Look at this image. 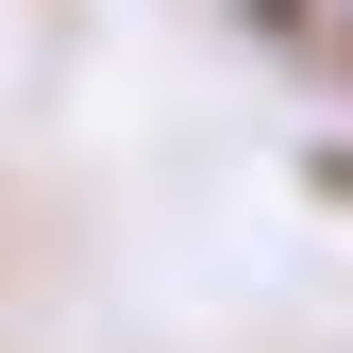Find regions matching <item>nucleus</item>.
I'll return each mask as SVG.
<instances>
[{
    "label": "nucleus",
    "instance_id": "f03ea898",
    "mask_svg": "<svg viewBox=\"0 0 353 353\" xmlns=\"http://www.w3.org/2000/svg\"><path fill=\"white\" fill-rule=\"evenodd\" d=\"M336 68H353V17H336Z\"/></svg>",
    "mask_w": 353,
    "mask_h": 353
},
{
    "label": "nucleus",
    "instance_id": "f257e3e1",
    "mask_svg": "<svg viewBox=\"0 0 353 353\" xmlns=\"http://www.w3.org/2000/svg\"><path fill=\"white\" fill-rule=\"evenodd\" d=\"M320 202H353V152H320Z\"/></svg>",
    "mask_w": 353,
    "mask_h": 353
}]
</instances>
